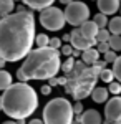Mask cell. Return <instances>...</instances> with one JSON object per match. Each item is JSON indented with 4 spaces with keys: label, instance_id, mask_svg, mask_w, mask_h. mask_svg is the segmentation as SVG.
Returning <instances> with one entry per match:
<instances>
[{
    "label": "cell",
    "instance_id": "obj_41",
    "mask_svg": "<svg viewBox=\"0 0 121 124\" xmlns=\"http://www.w3.org/2000/svg\"><path fill=\"white\" fill-rule=\"evenodd\" d=\"M114 124H121V117H120V119H118V121H116Z\"/></svg>",
    "mask_w": 121,
    "mask_h": 124
},
{
    "label": "cell",
    "instance_id": "obj_43",
    "mask_svg": "<svg viewBox=\"0 0 121 124\" xmlns=\"http://www.w3.org/2000/svg\"><path fill=\"white\" fill-rule=\"evenodd\" d=\"M120 13H121V10H120Z\"/></svg>",
    "mask_w": 121,
    "mask_h": 124
},
{
    "label": "cell",
    "instance_id": "obj_6",
    "mask_svg": "<svg viewBox=\"0 0 121 124\" xmlns=\"http://www.w3.org/2000/svg\"><path fill=\"white\" fill-rule=\"evenodd\" d=\"M65 12L60 10L58 7H50V8H45L43 12H40V25L45 30L58 31L65 27Z\"/></svg>",
    "mask_w": 121,
    "mask_h": 124
},
{
    "label": "cell",
    "instance_id": "obj_21",
    "mask_svg": "<svg viewBox=\"0 0 121 124\" xmlns=\"http://www.w3.org/2000/svg\"><path fill=\"white\" fill-rule=\"evenodd\" d=\"M100 79H101V81H104V83H108V85H111L116 78H114L113 70H110V68H104L101 73H100Z\"/></svg>",
    "mask_w": 121,
    "mask_h": 124
},
{
    "label": "cell",
    "instance_id": "obj_35",
    "mask_svg": "<svg viewBox=\"0 0 121 124\" xmlns=\"http://www.w3.org/2000/svg\"><path fill=\"white\" fill-rule=\"evenodd\" d=\"M58 2H60V3H63V5H66V7H68L70 3H73L75 0H58Z\"/></svg>",
    "mask_w": 121,
    "mask_h": 124
},
{
    "label": "cell",
    "instance_id": "obj_27",
    "mask_svg": "<svg viewBox=\"0 0 121 124\" xmlns=\"http://www.w3.org/2000/svg\"><path fill=\"white\" fill-rule=\"evenodd\" d=\"M116 60H118V55H116V51L110 50L108 53H104V61H106V63H111V65H113Z\"/></svg>",
    "mask_w": 121,
    "mask_h": 124
},
{
    "label": "cell",
    "instance_id": "obj_9",
    "mask_svg": "<svg viewBox=\"0 0 121 124\" xmlns=\"http://www.w3.org/2000/svg\"><path fill=\"white\" fill-rule=\"evenodd\" d=\"M70 35H71V41H70V45H71L75 50H80L81 53L86 51V50H90V48H95V45L98 46V41H96V40L85 38L83 35H81V31H80V28H75Z\"/></svg>",
    "mask_w": 121,
    "mask_h": 124
},
{
    "label": "cell",
    "instance_id": "obj_42",
    "mask_svg": "<svg viewBox=\"0 0 121 124\" xmlns=\"http://www.w3.org/2000/svg\"><path fill=\"white\" fill-rule=\"evenodd\" d=\"M13 2H15V0H13ZM22 2H23V0H22Z\"/></svg>",
    "mask_w": 121,
    "mask_h": 124
},
{
    "label": "cell",
    "instance_id": "obj_13",
    "mask_svg": "<svg viewBox=\"0 0 121 124\" xmlns=\"http://www.w3.org/2000/svg\"><path fill=\"white\" fill-rule=\"evenodd\" d=\"M100 55L101 53L96 48H90V50H86V51L81 53V61L85 65H88V66H93V65H96L100 61Z\"/></svg>",
    "mask_w": 121,
    "mask_h": 124
},
{
    "label": "cell",
    "instance_id": "obj_10",
    "mask_svg": "<svg viewBox=\"0 0 121 124\" xmlns=\"http://www.w3.org/2000/svg\"><path fill=\"white\" fill-rule=\"evenodd\" d=\"M98 10L103 15H114L118 10H121V2L120 0H96Z\"/></svg>",
    "mask_w": 121,
    "mask_h": 124
},
{
    "label": "cell",
    "instance_id": "obj_33",
    "mask_svg": "<svg viewBox=\"0 0 121 124\" xmlns=\"http://www.w3.org/2000/svg\"><path fill=\"white\" fill-rule=\"evenodd\" d=\"M48 85L52 86V88H55V86H60V79H58V78H52V79L48 81Z\"/></svg>",
    "mask_w": 121,
    "mask_h": 124
},
{
    "label": "cell",
    "instance_id": "obj_39",
    "mask_svg": "<svg viewBox=\"0 0 121 124\" xmlns=\"http://www.w3.org/2000/svg\"><path fill=\"white\" fill-rule=\"evenodd\" d=\"M2 124H17L15 121H5V123H2Z\"/></svg>",
    "mask_w": 121,
    "mask_h": 124
},
{
    "label": "cell",
    "instance_id": "obj_29",
    "mask_svg": "<svg viewBox=\"0 0 121 124\" xmlns=\"http://www.w3.org/2000/svg\"><path fill=\"white\" fill-rule=\"evenodd\" d=\"M73 113H75V116H81V114L85 113L81 101H75V104H73Z\"/></svg>",
    "mask_w": 121,
    "mask_h": 124
},
{
    "label": "cell",
    "instance_id": "obj_44",
    "mask_svg": "<svg viewBox=\"0 0 121 124\" xmlns=\"http://www.w3.org/2000/svg\"><path fill=\"white\" fill-rule=\"evenodd\" d=\"M120 2H121V0H120Z\"/></svg>",
    "mask_w": 121,
    "mask_h": 124
},
{
    "label": "cell",
    "instance_id": "obj_38",
    "mask_svg": "<svg viewBox=\"0 0 121 124\" xmlns=\"http://www.w3.org/2000/svg\"><path fill=\"white\" fill-rule=\"evenodd\" d=\"M0 109H3V98H2V94H0Z\"/></svg>",
    "mask_w": 121,
    "mask_h": 124
},
{
    "label": "cell",
    "instance_id": "obj_18",
    "mask_svg": "<svg viewBox=\"0 0 121 124\" xmlns=\"http://www.w3.org/2000/svg\"><path fill=\"white\" fill-rule=\"evenodd\" d=\"M108 30L111 31V35H118V37H121V15L118 17H113L111 20H110V25H108Z\"/></svg>",
    "mask_w": 121,
    "mask_h": 124
},
{
    "label": "cell",
    "instance_id": "obj_5",
    "mask_svg": "<svg viewBox=\"0 0 121 124\" xmlns=\"http://www.w3.org/2000/svg\"><path fill=\"white\" fill-rule=\"evenodd\" d=\"M73 104L65 98H53L43 108V123L45 124H73Z\"/></svg>",
    "mask_w": 121,
    "mask_h": 124
},
{
    "label": "cell",
    "instance_id": "obj_22",
    "mask_svg": "<svg viewBox=\"0 0 121 124\" xmlns=\"http://www.w3.org/2000/svg\"><path fill=\"white\" fill-rule=\"evenodd\" d=\"M35 43H37V48H47L50 45V38H48V35H45V33H38Z\"/></svg>",
    "mask_w": 121,
    "mask_h": 124
},
{
    "label": "cell",
    "instance_id": "obj_25",
    "mask_svg": "<svg viewBox=\"0 0 121 124\" xmlns=\"http://www.w3.org/2000/svg\"><path fill=\"white\" fill-rule=\"evenodd\" d=\"M111 38V31L106 28V30H100V33H98V37H96V41L98 43H108Z\"/></svg>",
    "mask_w": 121,
    "mask_h": 124
},
{
    "label": "cell",
    "instance_id": "obj_1",
    "mask_svg": "<svg viewBox=\"0 0 121 124\" xmlns=\"http://www.w3.org/2000/svg\"><path fill=\"white\" fill-rule=\"evenodd\" d=\"M35 33V17L28 10L23 13H12L0 22V56L5 61H20L30 55Z\"/></svg>",
    "mask_w": 121,
    "mask_h": 124
},
{
    "label": "cell",
    "instance_id": "obj_20",
    "mask_svg": "<svg viewBox=\"0 0 121 124\" xmlns=\"http://www.w3.org/2000/svg\"><path fill=\"white\" fill-rule=\"evenodd\" d=\"M93 22L98 25V28H100V30H106V27L110 25L108 17H106V15H103V13H96V15L93 17Z\"/></svg>",
    "mask_w": 121,
    "mask_h": 124
},
{
    "label": "cell",
    "instance_id": "obj_17",
    "mask_svg": "<svg viewBox=\"0 0 121 124\" xmlns=\"http://www.w3.org/2000/svg\"><path fill=\"white\" fill-rule=\"evenodd\" d=\"M13 10H15L13 0H0V15H2V17H9V15H12Z\"/></svg>",
    "mask_w": 121,
    "mask_h": 124
},
{
    "label": "cell",
    "instance_id": "obj_14",
    "mask_svg": "<svg viewBox=\"0 0 121 124\" xmlns=\"http://www.w3.org/2000/svg\"><path fill=\"white\" fill-rule=\"evenodd\" d=\"M91 99H93L95 103H98V104L108 103V101H110V91H108V88L98 86V88L93 91V94H91Z\"/></svg>",
    "mask_w": 121,
    "mask_h": 124
},
{
    "label": "cell",
    "instance_id": "obj_3",
    "mask_svg": "<svg viewBox=\"0 0 121 124\" xmlns=\"http://www.w3.org/2000/svg\"><path fill=\"white\" fill-rule=\"evenodd\" d=\"M3 113L17 121H23L37 111L38 94L27 83H13L7 91H3Z\"/></svg>",
    "mask_w": 121,
    "mask_h": 124
},
{
    "label": "cell",
    "instance_id": "obj_31",
    "mask_svg": "<svg viewBox=\"0 0 121 124\" xmlns=\"http://www.w3.org/2000/svg\"><path fill=\"white\" fill-rule=\"evenodd\" d=\"M96 50H98L101 55H104V53H108V51L111 50V46H110V43H98Z\"/></svg>",
    "mask_w": 121,
    "mask_h": 124
},
{
    "label": "cell",
    "instance_id": "obj_40",
    "mask_svg": "<svg viewBox=\"0 0 121 124\" xmlns=\"http://www.w3.org/2000/svg\"><path fill=\"white\" fill-rule=\"evenodd\" d=\"M17 124H28V123H25V119H23V121H18Z\"/></svg>",
    "mask_w": 121,
    "mask_h": 124
},
{
    "label": "cell",
    "instance_id": "obj_7",
    "mask_svg": "<svg viewBox=\"0 0 121 124\" xmlns=\"http://www.w3.org/2000/svg\"><path fill=\"white\" fill-rule=\"evenodd\" d=\"M65 18L66 23H70L71 27H81L90 20V8L83 2H73L65 8Z\"/></svg>",
    "mask_w": 121,
    "mask_h": 124
},
{
    "label": "cell",
    "instance_id": "obj_12",
    "mask_svg": "<svg viewBox=\"0 0 121 124\" xmlns=\"http://www.w3.org/2000/svg\"><path fill=\"white\" fill-rule=\"evenodd\" d=\"M81 124H103L104 121L101 119V114L96 109H86L81 116H78Z\"/></svg>",
    "mask_w": 121,
    "mask_h": 124
},
{
    "label": "cell",
    "instance_id": "obj_23",
    "mask_svg": "<svg viewBox=\"0 0 121 124\" xmlns=\"http://www.w3.org/2000/svg\"><path fill=\"white\" fill-rule=\"evenodd\" d=\"M110 46H111L113 51H121V37H118V35H111V38H110Z\"/></svg>",
    "mask_w": 121,
    "mask_h": 124
},
{
    "label": "cell",
    "instance_id": "obj_24",
    "mask_svg": "<svg viewBox=\"0 0 121 124\" xmlns=\"http://www.w3.org/2000/svg\"><path fill=\"white\" fill-rule=\"evenodd\" d=\"M113 73H114V78H116V81L121 83V55L118 56V60L113 63Z\"/></svg>",
    "mask_w": 121,
    "mask_h": 124
},
{
    "label": "cell",
    "instance_id": "obj_11",
    "mask_svg": "<svg viewBox=\"0 0 121 124\" xmlns=\"http://www.w3.org/2000/svg\"><path fill=\"white\" fill-rule=\"evenodd\" d=\"M80 31H81V35H83L85 38L96 40L98 33H100V28H98V25L95 23L93 20H88L86 23H83V25L80 27Z\"/></svg>",
    "mask_w": 121,
    "mask_h": 124
},
{
    "label": "cell",
    "instance_id": "obj_34",
    "mask_svg": "<svg viewBox=\"0 0 121 124\" xmlns=\"http://www.w3.org/2000/svg\"><path fill=\"white\" fill-rule=\"evenodd\" d=\"M28 124H45V123H43V119H30Z\"/></svg>",
    "mask_w": 121,
    "mask_h": 124
},
{
    "label": "cell",
    "instance_id": "obj_2",
    "mask_svg": "<svg viewBox=\"0 0 121 124\" xmlns=\"http://www.w3.org/2000/svg\"><path fill=\"white\" fill-rule=\"evenodd\" d=\"M61 53L53 48H35L25 58L18 71L23 75V83L30 79H52L61 70Z\"/></svg>",
    "mask_w": 121,
    "mask_h": 124
},
{
    "label": "cell",
    "instance_id": "obj_16",
    "mask_svg": "<svg viewBox=\"0 0 121 124\" xmlns=\"http://www.w3.org/2000/svg\"><path fill=\"white\" fill-rule=\"evenodd\" d=\"M12 85V75L5 70H0V91H7Z\"/></svg>",
    "mask_w": 121,
    "mask_h": 124
},
{
    "label": "cell",
    "instance_id": "obj_32",
    "mask_svg": "<svg viewBox=\"0 0 121 124\" xmlns=\"http://www.w3.org/2000/svg\"><path fill=\"white\" fill-rule=\"evenodd\" d=\"M40 93L42 94H52V86L50 85H43L40 88Z\"/></svg>",
    "mask_w": 121,
    "mask_h": 124
},
{
    "label": "cell",
    "instance_id": "obj_28",
    "mask_svg": "<svg viewBox=\"0 0 121 124\" xmlns=\"http://www.w3.org/2000/svg\"><path fill=\"white\" fill-rule=\"evenodd\" d=\"M73 50H75V48L71 46V45H63V46L60 48V53H61V55H65L66 58H70L71 55H73Z\"/></svg>",
    "mask_w": 121,
    "mask_h": 124
},
{
    "label": "cell",
    "instance_id": "obj_26",
    "mask_svg": "<svg viewBox=\"0 0 121 124\" xmlns=\"http://www.w3.org/2000/svg\"><path fill=\"white\" fill-rule=\"evenodd\" d=\"M108 91H110V94L118 96V94L121 93V83H118V81H113L111 85H108Z\"/></svg>",
    "mask_w": 121,
    "mask_h": 124
},
{
    "label": "cell",
    "instance_id": "obj_30",
    "mask_svg": "<svg viewBox=\"0 0 121 124\" xmlns=\"http://www.w3.org/2000/svg\"><path fill=\"white\" fill-rule=\"evenodd\" d=\"M50 48H53V50H60V48L63 46L61 45V40L56 38V37H53V38H50V45H48Z\"/></svg>",
    "mask_w": 121,
    "mask_h": 124
},
{
    "label": "cell",
    "instance_id": "obj_19",
    "mask_svg": "<svg viewBox=\"0 0 121 124\" xmlns=\"http://www.w3.org/2000/svg\"><path fill=\"white\" fill-rule=\"evenodd\" d=\"M75 66H76V60H75L73 56H70V58H66L65 61L61 63V71L65 73V76H68V75L75 70Z\"/></svg>",
    "mask_w": 121,
    "mask_h": 124
},
{
    "label": "cell",
    "instance_id": "obj_4",
    "mask_svg": "<svg viewBox=\"0 0 121 124\" xmlns=\"http://www.w3.org/2000/svg\"><path fill=\"white\" fill-rule=\"evenodd\" d=\"M100 70L96 66H88L81 60H76L75 70L66 76L65 91L73 98L75 101H83L85 98L93 94L98 88L96 83L100 79Z\"/></svg>",
    "mask_w": 121,
    "mask_h": 124
},
{
    "label": "cell",
    "instance_id": "obj_15",
    "mask_svg": "<svg viewBox=\"0 0 121 124\" xmlns=\"http://www.w3.org/2000/svg\"><path fill=\"white\" fill-rule=\"evenodd\" d=\"M53 2L55 0H23V3L28 5L32 10H40V12H43L45 8H50Z\"/></svg>",
    "mask_w": 121,
    "mask_h": 124
},
{
    "label": "cell",
    "instance_id": "obj_8",
    "mask_svg": "<svg viewBox=\"0 0 121 124\" xmlns=\"http://www.w3.org/2000/svg\"><path fill=\"white\" fill-rule=\"evenodd\" d=\"M121 117V96H113L104 108V121L108 124H114Z\"/></svg>",
    "mask_w": 121,
    "mask_h": 124
},
{
    "label": "cell",
    "instance_id": "obj_36",
    "mask_svg": "<svg viewBox=\"0 0 121 124\" xmlns=\"http://www.w3.org/2000/svg\"><path fill=\"white\" fill-rule=\"evenodd\" d=\"M73 58H78V56H81V51L80 50H73V55H71Z\"/></svg>",
    "mask_w": 121,
    "mask_h": 124
},
{
    "label": "cell",
    "instance_id": "obj_37",
    "mask_svg": "<svg viewBox=\"0 0 121 124\" xmlns=\"http://www.w3.org/2000/svg\"><path fill=\"white\" fill-rule=\"evenodd\" d=\"M5 63H7V61H5L3 58L0 56V70H3V68H5Z\"/></svg>",
    "mask_w": 121,
    "mask_h": 124
}]
</instances>
